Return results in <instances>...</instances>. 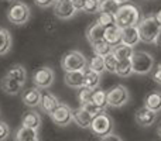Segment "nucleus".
I'll return each instance as SVG.
<instances>
[{"label": "nucleus", "instance_id": "f257e3e1", "mask_svg": "<svg viewBox=\"0 0 161 141\" xmlns=\"http://www.w3.org/2000/svg\"><path fill=\"white\" fill-rule=\"evenodd\" d=\"M142 20V11L133 3H123L119 6V10L114 13V24L119 28H126L130 25H137Z\"/></svg>", "mask_w": 161, "mask_h": 141}, {"label": "nucleus", "instance_id": "f03ea898", "mask_svg": "<svg viewBox=\"0 0 161 141\" xmlns=\"http://www.w3.org/2000/svg\"><path fill=\"white\" fill-rule=\"evenodd\" d=\"M133 73L137 75H147L154 68V58L151 54L146 51H134L130 58Z\"/></svg>", "mask_w": 161, "mask_h": 141}, {"label": "nucleus", "instance_id": "7ed1b4c3", "mask_svg": "<svg viewBox=\"0 0 161 141\" xmlns=\"http://www.w3.org/2000/svg\"><path fill=\"white\" fill-rule=\"evenodd\" d=\"M160 27L161 25L158 24V21L156 20L154 16H148L142 19L139 21V24H137L139 34H140V41L147 42V44H153Z\"/></svg>", "mask_w": 161, "mask_h": 141}, {"label": "nucleus", "instance_id": "20e7f679", "mask_svg": "<svg viewBox=\"0 0 161 141\" xmlns=\"http://www.w3.org/2000/svg\"><path fill=\"white\" fill-rule=\"evenodd\" d=\"M88 65V59L80 51L72 50L64 54L61 59V67L65 72L67 71H82Z\"/></svg>", "mask_w": 161, "mask_h": 141}, {"label": "nucleus", "instance_id": "39448f33", "mask_svg": "<svg viewBox=\"0 0 161 141\" xmlns=\"http://www.w3.org/2000/svg\"><path fill=\"white\" fill-rule=\"evenodd\" d=\"M89 128L92 130V133L97 137H102L105 134L113 131V120L106 111H100V113L95 114L92 117V122Z\"/></svg>", "mask_w": 161, "mask_h": 141}, {"label": "nucleus", "instance_id": "423d86ee", "mask_svg": "<svg viewBox=\"0 0 161 141\" xmlns=\"http://www.w3.org/2000/svg\"><path fill=\"white\" fill-rule=\"evenodd\" d=\"M7 19L16 25L25 24L30 19V7L23 2H13V4L7 8Z\"/></svg>", "mask_w": 161, "mask_h": 141}, {"label": "nucleus", "instance_id": "0eeeda50", "mask_svg": "<svg viewBox=\"0 0 161 141\" xmlns=\"http://www.w3.org/2000/svg\"><path fill=\"white\" fill-rule=\"evenodd\" d=\"M130 100V93L125 85H116L108 92V106L122 107Z\"/></svg>", "mask_w": 161, "mask_h": 141}, {"label": "nucleus", "instance_id": "6e6552de", "mask_svg": "<svg viewBox=\"0 0 161 141\" xmlns=\"http://www.w3.org/2000/svg\"><path fill=\"white\" fill-rule=\"evenodd\" d=\"M50 116H51V120H53L57 126L65 127V126L72 123V109L68 105H65V103L59 102V105L51 111Z\"/></svg>", "mask_w": 161, "mask_h": 141}, {"label": "nucleus", "instance_id": "1a4fd4ad", "mask_svg": "<svg viewBox=\"0 0 161 141\" xmlns=\"http://www.w3.org/2000/svg\"><path fill=\"white\" fill-rule=\"evenodd\" d=\"M54 78H55V75H54V71L50 67H42L38 68L33 73V82L37 88L47 89L54 83Z\"/></svg>", "mask_w": 161, "mask_h": 141}, {"label": "nucleus", "instance_id": "9d476101", "mask_svg": "<svg viewBox=\"0 0 161 141\" xmlns=\"http://www.w3.org/2000/svg\"><path fill=\"white\" fill-rule=\"evenodd\" d=\"M76 7L74 6L72 0H55L54 2V14L59 20H69L75 16Z\"/></svg>", "mask_w": 161, "mask_h": 141}, {"label": "nucleus", "instance_id": "9b49d317", "mask_svg": "<svg viewBox=\"0 0 161 141\" xmlns=\"http://www.w3.org/2000/svg\"><path fill=\"white\" fill-rule=\"evenodd\" d=\"M134 119H136L137 124L143 126V127H150L151 124H154V123H156L157 113H156V111H153L151 109L143 106V107H140L139 110L136 111V114H134Z\"/></svg>", "mask_w": 161, "mask_h": 141}, {"label": "nucleus", "instance_id": "f8f14e48", "mask_svg": "<svg viewBox=\"0 0 161 141\" xmlns=\"http://www.w3.org/2000/svg\"><path fill=\"white\" fill-rule=\"evenodd\" d=\"M40 99H41V90H40V88H37V86L27 89V90H24L23 95H21L23 103H24L25 106H28V107H31V109L38 107Z\"/></svg>", "mask_w": 161, "mask_h": 141}, {"label": "nucleus", "instance_id": "ddd939ff", "mask_svg": "<svg viewBox=\"0 0 161 141\" xmlns=\"http://www.w3.org/2000/svg\"><path fill=\"white\" fill-rule=\"evenodd\" d=\"M23 83L19 82L17 79H14V78L11 76H7V75H4L2 79V82H0V88H2V90L4 92V93L7 95H19L20 92L23 90Z\"/></svg>", "mask_w": 161, "mask_h": 141}, {"label": "nucleus", "instance_id": "4468645a", "mask_svg": "<svg viewBox=\"0 0 161 141\" xmlns=\"http://www.w3.org/2000/svg\"><path fill=\"white\" fill-rule=\"evenodd\" d=\"M59 105V100L55 95L51 92H41V99H40V109L42 113L50 114L57 106Z\"/></svg>", "mask_w": 161, "mask_h": 141}, {"label": "nucleus", "instance_id": "2eb2a0df", "mask_svg": "<svg viewBox=\"0 0 161 141\" xmlns=\"http://www.w3.org/2000/svg\"><path fill=\"white\" fill-rule=\"evenodd\" d=\"M92 117L93 116H92L88 110H85L82 106H79L78 109L72 110V122L82 128H89L91 122H92Z\"/></svg>", "mask_w": 161, "mask_h": 141}, {"label": "nucleus", "instance_id": "dca6fc26", "mask_svg": "<svg viewBox=\"0 0 161 141\" xmlns=\"http://www.w3.org/2000/svg\"><path fill=\"white\" fill-rule=\"evenodd\" d=\"M122 42L127 44L130 47H134L140 42V34L137 25H130V27L122 28Z\"/></svg>", "mask_w": 161, "mask_h": 141}, {"label": "nucleus", "instance_id": "f3484780", "mask_svg": "<svg viewBox=\"0 0 161 141\" xmlns=\"http://www.w3.org/2000/svg\"><path fill=\"white\" fill-rule=\"evenodd\" d=\"M64 82L72 89H79L83 86V69L82 71H67L64 76Z\"/></svg>", "mask_w": 161, "mask_h": 141}, {"label": "nucleus", "instance_id": "a211bd4d", "mask_svg": "<svg viewBox=\"0 0 161 141\" xmlns=\"http://www.w3.org/2000/svg\"><path fill=\"white\" fill-rule=\"evenodd\" d=\"M103 40L106 42H109L110 45H117L119 42H122V28H119L116 24L105 27Z\"/></svg>", "mask_w": 161, "mask_h": 141}, {"label": "nucleus", "instance_id": "6ab92c4d", "mask_svg": "<svg viewBox=\"0 0 161 141\" xmlns=\"http://www.w3.org/2000/svg\"><path fill=\"white\" fill-rule=\"evenodd\" d=\"M21 126L25 127H31L38 130L41 126V116L37 110H28L21 116Z\"/></svg>", "mask_w": 161, "mask_h": 141}, {"label": "nucleus", "instance_id": "aec40b11", "mask_svg": "<svg viewBox=\"0 0 161 141\" xmlns=\"http://www.w3.org/2000/svg\"><path fill=\"white\" fill-rule=\"evenodd\" d=\"M14 140H17V141H38L40 140L38 130L31 128V127H25V126H21V127L16 131Z\"/></svg>", "mask_w": 161, "mask_h": 141}, {"label": "nucleus", "instance_id": "412c9836", "mask_svg": "<svg viewBox=\"0 0 161 141\" xmlns=\"http://www.w3.org/2000/svg\"><path fill=\"white\" fill-rule=\"evenodd\" d=\"M103 31H105V27H102L97 21H95L86 28L85 34L89 42H95V41H99V40H103Z\"/></svg>", "mask_w": 161, "mask_h": 141}, {"label": "nucleus", "instance_id": "4be33fe9", "mask_svg": "<svg viewBox=\"0 0 161 141\" xmlns=\"http://www.w3.org/2000/svg\"><path fill=\"white\" fill-rule=\"evenodd\" d=\"M99 83H100V73L85 67V69H83V86L95 89L99 86Z\"/></svg>", "mask_w": 161, "mask_h": 141}, {"label": "nucleus", "instance_id": "5701e85b", "mask_svg": "<svg viewBox=\"0 0 161 141\" xmlns=\"http://www.w3.org/2000/svg\"><path fill=\"white\" fill-rule=\"evenodd\" d=\"M144 106L156 113L161 111V92H150L144 97Z\"/></svg>", "mask_w": 161, "mask_h": 141}, {"label": "nucleus", "instance_id": "b1692460", "mask_svg": "<svg viewBox=\"0 0 161 141\" xmlns=\"http://www.w3.org/2000/svg\"><path fill=\"white\" fill-rule=\"evenodd\" d=\"M133 52H134L133 47H130V45H127V44H123V42H119L117 45H113V48H112V54L117 58V61H119V59L131 58Z\"/></svg>", "mask_w": 161, "mask_h": 141}, {"label": "nucleus", "instance_id": "393cba45", "mask_svg": "<svg viewBox=\"0 0 161 141\" xmlns=\"http://www.w3.org/2000/svg\"><path fill=\"white\" fill-rule=\"evenodd\" d=\"M11 34L8 33V30L0 27V55H6L11 48Z\"/></svg>", "mask_w": 161, "mask_h": 141}, {"label": "nucleus", "instance_id": "a878e982", "mask_svg": "<svg viewBox=\"0 0 161 141\" xmlns=\"http://www.w3.org/2000/svg\"><path fill=\"white\" fill-rule=\"evenodd\" d=\"M114 73L117 76H122V78H127L133 73V68H131V61L130 58L127 59H119L117 61V65H116V71Z\"/></svg>", "mask_w": 161, "mask_h": 141}, {"label": "nucleus", "instance_id": "bb28decb", "mask_svg": "<svg viewBox=\"0 0 161 141\" xmlns=\"http://www.w3.org/2000/svg\"><path fill=\"white\" fill-rule=\"evenodd\" d=\"M6 75L14 78V79H17L19 82H21L23 85H24L25 80H27V72H25L24 67L20 65V64H16V65H13V67H10L8 71L6 72Z\"/></svg>", "mask_w": 161, "mask_h": 141}, {"label": "nucleus", "instance_id": "cd10ccee", "mask_svg": "<svg viewBox=\"0 0 161 141\" xmlns=\"http://www.w3.org/2000/svg\"><path fill=\"white\" fill-rule=\"evenodd\" d=\"M91 102H93L95 105L99 106V107L106 109V107H108V92L99 89V86H97V88H95L93 89V93H92Z\"/></svg>", "mask_w": 161, "mask_h": 141}, {"label": "nucleus", "instance_id": "c85d7f7f", "mask_svg": "<svg viewBox=\"0 0 161 141\" xmlns=\"http://www.w3.org/2000/svg\"><path fill=\"white\" fill-rule=\"evenodd\" d=\"M92 45V50H93V54L96 55H108V54L112 52V48L113 45H110L109 42H106L105 40H99V41H95V42H91Z\"/></svg>", "mask_w": 161, "mask_h": 141}, {"label": "nucleus", "instance_id": "c756f323", "mask_svg": "<svg viewBox=\"0 0 161 141\" xmlns=\"http://www.w3.org/2000/svg\"><path fill=\"white\" fill-rule=\"evenodd\" d=\"M86 67H88L89 69H92V71H95V72L102 75L103 72H105V58H103L102 55H96V54H95V55L88 61V65H86Z\"/></svg>", "mask_w": 161, "mask_h": 141}, {"label": "nucleus", "instance_id": "7c9ffc66", "mask_svg": "<svg viewBox=\"0 0 161 141\" xmlns=\"http://www.w3.org/2000/svg\"><path fill=\"white\" fill-rule=\"evenodd\" d=\"M119 3L116 0H99V6H97V13L105 11V13L114 14L119 10Z\"/></svg>", "mask_w": 161, "mask_h": 141}, {"label": "nucleus", "instance_id": "2f4dec72", "mask_svg": "<svg viewBox=\"0 0 161 141\" xmlns=\"http://www.w3.org/2000/svg\"><path fill=\"white\" fill-rule=\"evenodd\" d=\"M97 23H99L102 27H109V25L114 24V14L112 13H105V11H100L97 13Z\"/></svg>", "mask_w": 161, "mask_h": 141}, {"label": "nucleus", "instance_id": "473e14b6", "mask_svg": "<svg viewBox=\"0 0 161 141\" xmlns=\"http://www.w3.org/2000/svg\"><path fill=\"white\" fill-rule=\"evenodd\" d=\"M92 93H93V89L88 88V86H82L79 88V92H78V100H79V105H85V103L91 102L92 99Z\"/></svg>", "mask_w": 161, "mask_h": 141}, {"label": "nucleus", "instance_id": "72a5a7b5", "mask_svg": "<svg viewBox=\"0 0 161 141\" xmlns=\"http://www.w3.org/2000/svg\"><path fill=\"white\" fill-rule=\"evenodd\" d=\"M103 58H105V71L110 72V73H114L116 65H117V58L112 52L108 54V55H105Z\"/></svg>", "mask_w": 161, "mask_h": 141}, {"label": "nucleus", "instance_id": "f704fd0d", "mask_svg": "<svg viewBox=\"0 0 161 141\" xmlns=\"http://www.w3.org/2000/svg\"><path fill=\"white\" fill-rule=\"evenodd\" d=\"M97 6H99V0H85L83 3L82 11L85 13H97Z\"/></svg>", "mask_w": 161, "mask_h": 141}, {"label": "nucleus", "instance_id": "c9c22d12", "mask_svg": "<svg viewBox=\"0 0 161 141\" xmlns=\"http://www.w3.org/2000/svg\"><path fill=\"white\" fill-rule=\"evenodd\" d=\"M82 107L85 109V110H88L89 113L92 114V116H95V114L100 113V111H105V109H102V107H99V106H96L93 102H88V103H85V105H82Z\"/></svg>", "mask_w": 161, "mask_h": 141}, {"label": "nucleus", "instance_id": "e433bc0d", "mask_svg": "<svg viewBox=\"0 0 161 141\" xmlns=\"http://www.w3.org/2000/svg\"><path fill=\"white\" fill-rule=\"evenodd\" d=\"M8 136H10V128H8V126L4 122L0 120V141L7 140Z\"/></svg>", "mask_w": 161, "mask_h": 141}, {"label": "nucleus", "instance_id": "4c0bfd02", "mask_svg": "<svg viewBox=\"0 0 161 141\" xmlns=\"http://www.w3.org/2000/svg\"><path fill=\"white\" fill-rule=\"evenodd\" d=\"M100 140H103V141H122V137H119L117 134H114L113 131H110V133H108V134L100 137Z\"/></svg>", "mask_w": 161, "mask_h": 141}, {"label": "nucleus", "instance_id": "58836bf2", "mask_svg": "<svg viewBox=\"0 0 161 141\" xmlns=\"http://www.w3.org/2000/svg\"><path fill=\"white\" fill-rule=\"evenodd\" d=\"M54 2H55V0H34L36 6H38V7H41V8L51 7V6L54 4Z\"/></svg>", "mask_w": 161, "mask_h": 141}, {"label": "nucleus", "instance_id": "ea45409f", "mask_svg": "<svg viewBox=\"0 0 161 141\" xmlns=\"http://www.w3.org/2000/svg\"><path fill=\"white\" fill-rule=\"evenodd\" d=\"M153 79H154V82L158 83L161 86V68H156V71L153 73Z\"/></svg>", "mask_w": 161, "mask_h": 141}, {"label": "nucleus", "instance_id": "a19ab883", "mask_svg": "<svg viewBox=\"0 0 161 141\" xmlns=\"http://www.w3.org/2000/svg\"><path fill=\"white\" fill-rule=\"evenodd\" d=\"M72 3H74V6L76 7V10H82L85 0H72Z\"/></svg>", "mask_w": 161, "mask_h": 141}, {"label": "nucleus", "instance_id": "79ce46f5", "mask_svg": "<svg viewBox=\"0 0 161 141\" xmlns=\"http://www.w3.org/2000/svg\"><path fill=\"white\" fill-rule=\"evenodd\" d=\"M153 44H154V45H157V47H161V27H160L158 33H157L156 40H154V42H153Z\"/></svg>", "mask_w": 161, "mask_h": 141}, {"label": "nucleus", "instance_id": "37998d69", "mask_svg": "<svg viewBox=\"0 0 161 141\" xmlns=\"http://www.w3.org/2000/svg\"><path fill=\"white\" fill-rule=\"evenodd\" d=\"M154 17H156V20H157V21H158V24L161 25V8H160L158 11H157V14H156V16H154Z\"/></svg>", "mask_w": 161, "mask_h": 141}, {"label": "nucleus", "instance_id": "c03bdc74", "mask_svg": "<svg viewBox=\"0 0 161 141\" xmlns=\"http://www.w3.org/2000/svg\"><path fill=\"white\" fill-rule=\"evenodd\" d=\"M157 136H158L160 138H161V123H160L158 127H157Z\"/></svg>", "mask_w": 161, "mask_h": 141}, {"label": "nucleus", "instance_id": "a18cd8bd", "mask_svg": "<svg viewBox=\"0 0 161 141\" xmlns=\"http://www.w3.org/2000/svg\"><path fill=\"white\" fill-rule=\"evenodd\" d=\"M119 4H123V3H126V2H129V0H116Z\"/></svg>", "mask_w": 161, "mask_h": 141}, {"label": "nucleus", "instance_id": "49530a36", "mask_svg": "<svg viewBox=\"0 0 161 141\" xmlns=\"http://www.w3.org/2000/svg\"><path fill=\"white\" fill-rule=\"evenodd\" d=\"M7 2H11V3H13V2H16V0H7Z\"/></svg>", "mask_w": 161, "mask_h": 141}]
</instances>
